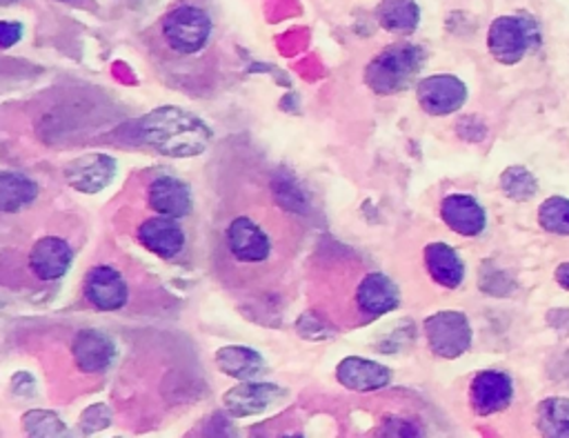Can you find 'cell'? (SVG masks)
Returning a JSON list of instances; mask_svg holds the SVG:
<instances>
[{"mask_svg": "<svg viewBox=\"0 0 569 438\" xmlns=\"http://www.w3.org/2000/svg\"><path fill=\"white\" fill-rule=\"evenodd\" d=\"M541 40V27L532 16H500L489 27L487 47L502 66H517L527 51L538 49Z\"/></svg>", "mask_w": 569, "mask_h": 438, "instance_id": "obj_3", "label": "cell"}, {"mask_svg": "<svg viewBox=\"0 0 569 438\" xmlns=\"http://www.w3.org/2000/svg\"><path fill=\"white\" fill-rule=\"evenodd\" d=\"M470 399H472V407L481 416H489V414L508 410L514 399L512 379L508 377V374L496 371V369L481 371L472 381Z\"/></svg>", "mask_w": 569, "mask_h": 438, "instance_id": "obj_9", "label": "cell"}, {"mask_svg": "<svg viewBox=\"0 0 569 438\" xmlns=\"http://www.w3.org/2000/svg\"><path fill=\"white\" fill-rule=\"evenodd\" d=\"M116 176V161L107 154H90L66 167V178L83 194H98Z\"/></svg>", "mask_w": 569, "mask_h": 438, "instance_id": "obj_14", "label": "cell"}, {"mask_svg": "<svg viewBox=\"0 0 569 438\" xmlns=\"http://www.w3.org/2000/svg\"><path fill=\"white\" fill-rule=\"evenodd\" d=\"M109 425V410L105 405L90 407L83 414V431H98Z\"/></svg>", "mask_w": 569, "mask_h": 438, "instance_id": "obj_28", "label": "cell"}, {"mask_svg": "<svg viewBox=\"0 0 569 438\" xmlns=\"http://www.w3.org/2000/svg\"><path fill=\"white\" fill-rule=\"evenodd\" d=\"M502 192L508 194L512 201H530L538 192V182L534 174L525 167H510L505 169L500 176Z\"/></svg>", "mask_w": 569, "mask_h": 438, "instance_id": "obj_24", "label": "cell"}, {"mask_svg": "<svg viewBox=\"0 0 569 438\" xmlns=\"http://www.w3.org/2000/svg\"><path fill=\"white\" fill-rule=\"evenodd\" d=\"M287 392L278 386L272 383H254V381H242L240 386L232 388L225 396L223 403L232 416H254L261 414L274 405H278Z\"/></svg>", "mask_w": 569, "mask_h": 438, "instance_id": "obj_10", "label": "cell"}, {"mask_svg": "<svg viewBox=\"0 0 569 438\" xmlns=\"http://www.w3.org/2000/svg\"><path fill=\"white\" fill-rule=\"evenodd\" d=\"M161 32L171 51L180 56H192L210 43L212 19L201 8L180 5L165 14Z\"/></svg>", "mask_w": 569, "mask_h": 438, "instance_id": "obj_4", "label": "cell"}, {"mask_svg": "<svg viewBox=\"0 0 569 438\" xmlns=\"http://www.w3.org/2000/svg\"><path fill=\"white\" fill-rule=\"evenodd\" d=\"M216 367L232 379L251 381V379L261 377V371L265 369V360L257 350L227 345L216 352Z\"/></svg>", "mask_w": 569, "mask_h": 438, "instance_id": "obj_20", "label": "cell"}, {"mask_svg": "<svg viewBox=\"0 0 569 438\" xmlns=\"http://www.w3.org/2000/svg\"><path fill=\"white\" fill-rule=\"evenodd\" d=\"M425 265H427V272L431 274V279L448 289H457L465 279V265H463L461 257L457 254V249L450 247L448 242L427 245Z\"/></svg>", "mask_w": 569, "mask_h": 438, "instance_id": "obj_19", "label": "cell"}, {"mask_svg": "<svg viewBox=\"0 0 569 438\" xmlns=\"http://www.w3.org/2000/svg\"><path fill=\"white\" fill-rule=\"evenodd\" d=\"M74 249L68 240H62L58 236H45L36 240L29 252V268L40 281H56L60 276H66L68 270L72 268Z\"/></svg>", "mask_w": 569, "mask_h": 438, "instance_id": "obj_13", "label": "cell"}, {"mask_svg": "<svg viewBox=\"0 0 569 438\" xmlns=\"http://www.w3.org/2000/svg\"><path fill=\"white\" fill-rule=\"evenodd\" d=\"M427 60L423 47L414 43H396L378 54L365 70V83L374 94L390 96L407 90L420 74Z\"/></svg>", "mask_w": 569, "mask_h": 438, "instance_id": "obj_2", "label": "cell"}, {"mask_svg": "<svg viewBox=\"0 0 569 438\" xmlns=\"http://www.w3.org/2000/svg\"><path fill=\"white\" fill-rule=\"evenodd\" d=\"M538 223L545 232L569 236V199L552 197L538 210Z\"/></svg>", "mask_w": 569, "mask_h": 438, "instance_id": "obj_25", "label": "cell"}, {"mask_svg": "<svg viewBox=\"0 0 569 438\" xmlns=\"http://www.w3.org/2000/svg\"><path fill=\"white\" fill-rule=\"evenodd\" d=\"M538 429L545 436L569 438V401L547 399L538 405Z\"/></svg>", "mask_w": 569, "mask_h": 438, "instance_id": "obj_23", "label": "cell"}, {"mask_svg": "<svg viewBox=\"0 0 569 438\" xmlns=\"http://www.w3.org/2000/svg\"><path fill=\"white\" fill-rule=\"evenodd\" d=\"M72 354L79 369H83L85 374H98L111 365L116 347L107 334L98 330H83L74 339Z\"/></svg>", "mask_w": 569, "mask_h": 438, "instance_id": "obj_18", "label": "cell"}, {"mask_svg": "<svg viewBox=\"0 0 569 438\" xmlns=\"http://www.w3.org/2000/svg\"><path fill=\"white\" fill-rule=\"evenodd\" d=\"M336 379L352 392H376L390 386L392 369L360 356H347L336 367Z\"/></svg>", "mask_w": 569, "mask_h": 438, "instance_id": "obj_12", "label": "cell"}, {"mask_svg": "<svg viewBox=\"0 0 569 438\" xmlns=\"http://www.w3.org/2000/svg\"><path fill=\"white\" fill-rule=\"evenodd\" d=\"M147 203L156 214L178 221L192 212V192L174 176H158L147 187Z\"/></svg>", "mask_w": 569, "mask_h": 438, "instance_id": "obj_15", "label": "cell"}, {"mask_svg": "<svg viewBox=\"0 0 569 438\" xmlns=\"http://www.w3.org/2000/svg\"><path fill=\"white\" fill-rule=\"evenodd\" d=\"M272 187H274L276 199H278L287 210H292V212H300V210H303L305 197H303L300 187H298V182H296L294 178H276V180L272 182Z\"/></svg>", "mask_w": 569, "mask_h": 438, "instance_id": "obj_27", "label": "cell"}, {"mask_svg": "<svg viewBox=\"0 0 569 438\" xmlns=\"http://www.w3.org/2000/svg\"><path fill=\"white\" fill-rule=\"evenodd\" d=\"M139 240L152 254L161 259H174L182 252L185 232L176 223V218L154 216L139 227Z\"/></svg>", "mask_w": 569, "mask_h": 438, "instance_id": "obj_16", "label": "cell"}, {"mask_svg": "<svg viewBox=\"0 0 569 438\" xmlns=\"http://www.w3.org/2000/svg\"><path fill=\"white\" fill-rule=\"evenodd\" d=\"M376 19L386 32L412 34L418 27L420 10L416 0H383L376 10Z\"/></svg>", "mask_w": 569, "mask_h": 438, "instance_id": "obj_21", "label": "cell"}, {"mask_svg": "<svg viewBox=\"0 0 569 438\" xmlns=\"http://www.w3.org/2000/svg\"><path fill=\"white\" fill-rule=\"evenodd\" d=\"M440 216L452 232L461 236H478L487 225L483 205L470 194H450L442 199Z\"/></svg>", "mask_w": 569, "mask_h": 438, "instance_id": "obj_17", "label": "cell"}, {"mask_svg": "<svg viewBox=\"0 0 569 438\" xmlns=\"http://www.w3.org/2000/svg\"><path fill=\"white\" fill-rule=\"evenodd\" d=\"M399 300L401 294L396 283L381 272L365 274L356 287V305L360 309V315L369 319L390 315L392 309L399 307Z\"/></svg>", "mask_w": 569, "mask_h": 438, "instance_id": "obj_11", "label": "cell"}, {"mask_svg": "<svg viewBox=\"0 0 569 438\" xmlns=\"http://www.w3.org/2000/svg\"><path fill=\"white\" fill-rule=\"evenodd\" d=\"M425 336L440 358H459L472 347V325L463 311H436L425 321Z\"/></svg>", "mask_w": 569, "mask_h": 438, "instance_id": "obj_5", "label": "cell"}, {"mask_svg": "<svg viewBox=\"0 0 569 438\" xmlns=\"http://www.w3.org/2000/svg\"><path fill=\"white\" fill-rule=\"evenodd\" d=\"M23 425L27 429V434L32 436H66L68 429L58 421V416H54L51 412L45 410H34L27 412L23 418Z\"/></svg>", "mask_w": 569, "mask_h": 438, "instance_id": "obj_26", "label": "cell"}, {"mask_svg": "<svg viewBox=\"0 0 569 438\" xmlns=\"http://www.w3.org/2000/svg\"><path fill=\"white\" fill-rule=\"evenodd\" d=\"M139 139L154 152L169 158H192L212 143V130L197 114L165 105L145 114L137 125Z\"/></svg>", "mask_w": 569, "mask_h": 438, "instance_id": "obj_1", "label": "cell"}, {"mask_svg": "<svg viewBox=\"0 0 569 438\" xmlns=\"http://www.w3.org/2000/svg\"><path fill=\"white\" fill-rule=\"evenodd\" d=\"M38 197V185L23 174L5 171L0 176V210L5 214L19 212L21 208L34 203Z\"/></svg>", "mask_w": 569, "mask_h": 438, "instance_id": "obj_22", "label": "cell"}, {"mask_svg": "<svg viewBox=\"0 0 569 438\" xmlns=\"http://www.w3.org/2000/svg\"><path fill=\"white\" fill-rule=\"evenodd\" d=\"M21 34H23V25L5 21L0 25V45H3V49H10L14 43L21 40Z\"/></svg>", "mask_w": 569, "mask_h": 438, "instance_id": "obj_29", "label": "cell"}, {"mask_svg": "<svg viewBox=\"0 0 569 438\" xmlns=\"http://www.w3.org/2000/svg\"><path fill=\"white\" fill-rule=\"evenodd\" d=\"M416 96L420 107L431 116H448L459 111L467 100V87L452 74L427 76L418 83Z\"/></svg>", "mask_w": 569, "mask_h": 438, "instance_id": "obj_7", "label": "cell"}, {"mask_svg": "<svg viewBox=\"0 0 569 438\" xmlns=\"http://www.w3.org/2000/svg\"><path fill=\"white\" fill-rule=\"evenodd\" d=\"M60 3H72V0H60Z\"/></svg>", "mask_w": 569, "mask_h": 438, "instance_id": "obj_31", "label": "cell"}, {"mask_svg": "<svg viewBox=\"0 0 569 438\" xmlns=\"http://www.w3.org/2000/svg\"><path fill=\"white\" fill-rule=\"evenodd\" d=\"M225 245L229 254L245 265L265 263L272 257L270 234L249 216H236L225 229Z\"/></svg>", "mask_w": 569, "mask_h": 438, "instance_id": "obj_6", "label": "cell"}, {"mask_svg": "<svg viewBox=\"0 0 569 438\" xmlns=\"http://www.w3.org/2000/svg\"><path fill=\"white\" fill-rule=\"evenodd\" d=\"M83 292L90 305H94L100 311H116L125 307V303L130 298L128 283H125L122 274L111 265L92 268L85 274Z\"/></svg>", "mask_w": 569, "mask_h": 438, "instance_id": "obj_8", "label": "cell"}, {"mask_svg": "<svg viewBox=\"0 0 569 438\" xmlns=\"http://www.w3.org/2000/svg\"><path fill=\"white\" fill-rule=\"evenodd\" d=\"M556 281H558V285H560L562 289L569 292V263L558 265V270H556Z\"/></svg>", "mask_w": 569, "mask_h": 438, "instance_id": "obj_30", "label": "cell"}]
</instances>
